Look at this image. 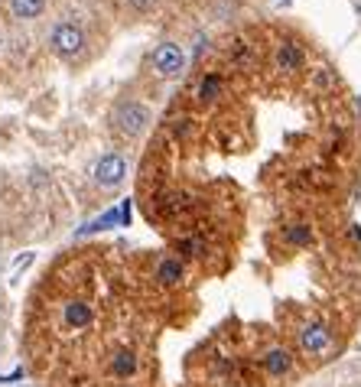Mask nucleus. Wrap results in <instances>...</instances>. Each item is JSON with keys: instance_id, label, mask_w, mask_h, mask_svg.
I'll return each instance as SVG.
<instances>
[{"instance_id": "nucleus-1", "label": "nucleus", "mask_w": 361, "mask_h": 387, "mask_svg": "<svg viewBox=\"0 0 361 387\" xmlns=\"http://www.w3.org/2000/svg\"><path fill=\"white\" fill-rule=\"evenodd\" d=\"M46 46L49 52L59 59V62H82L88 52V33L85 26L78 23V20H59V23H52L49 36H46Z\"/></svg>"}, {"instance_id": "nucleus-2", "label": "nucleus", "mask_w": 361, "mask_h": 387, "mask_svg": "<svg viewBox=\"0 0 361 387\" xmlns=\"http://www.w3.org/2000/svg\"><path fill=\"white\" fill-rule=\"evenodd\" d=\"M108 121H111V130H117L124 140H140L153 124V111L140 98H117Z\"/></svg>"}, {"instance_id": "nucleus-3", "label": "nucleus", "mask_w": 361, "mask_h": 387, "mask_svg": "<svg viewBox=\"0 0 361 387\" xmlns=\"http://www.w3.org/2000/svg\"><path fill=\"white\" fill-rule=\"evenodd\" d=\"M127 156L121 150H108L101 153L98 160L91 163V169H88V176H91V183H95V189H101V192H114V189L124 186L127 179Z\"/></svg>"}, {"instance_id": "nucleus-4", "label": "nucleus", "mask_w": 361, "mask_h": 387, "mask_svg": "<svg viewBox=\"0 0 361 387\" xmlns=\"http://www.w3.org/2000/svg\"><path fill=\"white\" fill-rule=\"evenodd\" d=\"M186 49L173 43V39H160L153 52H150V72L156 78H166V82H173V78H183L186 72Z\"/></svg>"}, {"instance_id": "nucleus-5", "label": "nucleus", "mask_w": 361, "mask_h": 387, "mask_svg": "<svg viewBox=\"0 0 361 387\" xmlns=\"http://www.w3.org/2000/svg\"><path fill=\"white\" fill-rule=\"evenodd\" d=\"M332 342H336V332L319 319H310L299 329V351L310 355V358H323L325 351L332 349Z\"/></svg>"}, {"instance_id": "nucleus-6", "label": "nucleus", "mask_w": 361, "mask_h": 387, "mask_svg": "<svg viewBox=\"0 0 361 387\" xmlns=\"http://www.w3.org/2000/svg\"><path fill=\"white\" fill-rule=\"evenodd\" d=\"M274 69L280 75H299L306 69V52L296 39H280L274 46Z\"/></svg>"}, {"instance_id": "nucleus-7", "label": "nucleus", "mask_w": 361, "mask_h": 387, "mask_svg": "<svg viewBox=\"0 0 361 387\" xmlns=\"http://www.w3.org/2000/svg\"><path fill=\"white\" fill-rule=\"evenodd\" d=\"M261 364H264V371H267V377L280 381V377H287L293 371V351L287 345H270L261 355Z\"/></svg>"}, {"instance_id": "nucleus-8", "label": "nucleus", "mask_w": 361, "mask_h": 387, "mask_svg": "<svg viewBox=\"0 0 361 387\" xmlns=\"http://www.w3.org/2000/svg\"><path fill=\"white\" fill-rule=\"evenodd\" d=\"M95 322V309L88 300H65L62 303V325L72 329V332H82Z\"/></svg>"}, {"instance_id": "nucleus-9", "label": "nucleus", "mask_w": 361, "mask_h": 387, "mask_svg": "<svg viewBox=\"0 0 361 387\" xmlns=\"http://www.w3.org/2000/svg\"><path fill=\"white\" fill-rule=\"evenodd\" d=\"M153 277H156V283H160V287H179V283L186 280V261H183V257H176V254H166V257L156 261Z\"/></svg>"}, {"instance_id": "nucleus-10", "label": "nucleus", "mask_w": 361, "mask_h": 387, "mask_svg": "<svg viewBox=\"0 0 361 387\" xmlns=\"http://www.w3.org/2000/svg\"><path fill=\"white\" fill-rule=\"evenodd\" d=\"M192 95H196L199 104H215V101L224 95V75L222 72H205V75H199Z\"/></svg>"}, {"instance_id": "nucleus-11", "label": "nucleus", "mask_w": 361, "mask_h": 387, "mask_svg": "<svg viewBox=\"0 0 361 387\" xmlns=\"http://www.w3.org/2000/svg\"><path fill=\"white\" fill-rule=\"evenodd\" d=\"M283 244L290 248H312L316 244V231L310 222H290L283 225Z\"/></svg>"}, {"instance_id": "nucleus-12", "label": "nucleus", "mask_w": 361, "mask_h": 387, "mask_svg": "<svg viewBox=\"0 0 361 387\" xmlns=\"http://www.w3.org/2000/svg\"><path fill=\"white\" fill-rule=\"evenodd\" d=\"M137 351L134 349H117L111 355V364H108V368H111V375L114 377H121V381H124V377H134L137 375Z\"/></svg>"}, {"instance_id": "nucleus-13", "label": "nucleus", "mask_w": 361, "mask_h": 387, "mask_svg": "<svg viewBox=\"0 0 361 387\" xmlns=\"http://www.w3.org/2000/svg\"><path fill=\"white\" fill-rule=\"evenodd\" d=\"M46 7H49V0H10L13 20H20V23L39 20V16L46 13Z\"/></svg>"}, {"instance_id": "nucleus-14", "label": "nucleus", "mask_w": 361, "mask_h": 387, "mask_svg": "<svg viewBox=\"0 0 361 387\" xmlns=\"http://www.w3.org/2000/svg\"><path fill=\"white\" fill-rule=\"evenodd\" d=\"M173 248L179 250L176 257H183V261H189V257H202L209 244H205V241H202L199 235H189V237H179V241L173 244Z\"/></svg>"}, {"instance_id": "nucleus-15", "label": "nucleus", "mask_w": 361, "mask_h": 387, "mask_svg": "<svg viewBox=\"0 0 361 387\" xmlns=\"http://www.w3.org/2000/svg\"><path fill=\"white\" fill-rule=\"evenodd\" d=\"M127 7L134 13H150L153 7H156V0H127Z\"/></svg>"}, {"instance_id": "nucleus-16", "label": "nucleus", "mask_w": 361, "mask_h": 387, "mask_svg": "<svg viewBox=\"0 0 361 387\" xmlns=\"http://www.w3.org/2000/svg\"><path fill=\"white\" fill-rule=\"evenodd\" d=\"M355 7H358V13H361V0H355Z\"/></svg>"}]
</instances>
